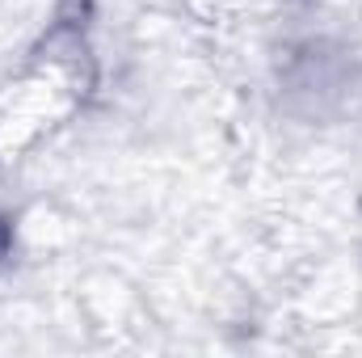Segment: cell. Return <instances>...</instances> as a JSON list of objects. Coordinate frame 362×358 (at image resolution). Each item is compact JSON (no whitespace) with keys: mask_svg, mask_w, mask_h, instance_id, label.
Listing matches in <instances>:
<instances>
[{"mask_svg":"<svg viewBox=\"0 0 362 358\" xmlns=\"http://www.w3.org/2000/svg\"><path fill=\"white\" fill-rule=\"evenodd\" d=\"M13 253V224L8 219H0V262Z\"/></svg>","mask_w":362,"mask_h":358,"instance_id":"2","label":"cell"},{"mask_svg":"<svg viewBox=\"0 0 362 358\" xmlns=\"http://www.w3.org/2000/svg\"><path fill=\"white\" fill-rule=\"evenodd\" d=\"M101 85L85 4H64L21 64L0 81V165H17L59 135Z\"/></svg>","mask_w":362,"mask_h":358,"instance_id":"1","label":"cell"}]
</instances>
